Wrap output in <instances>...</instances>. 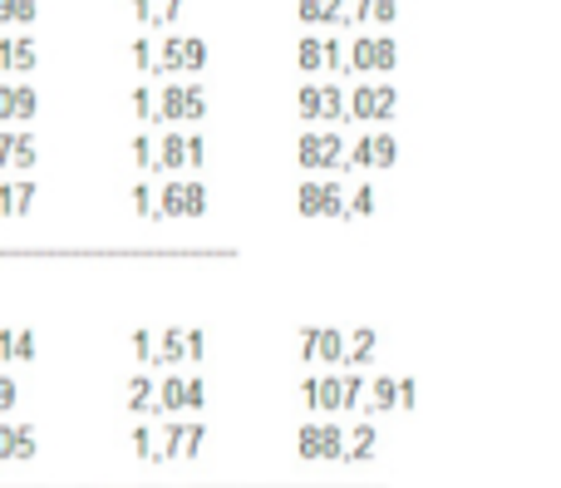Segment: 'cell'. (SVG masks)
<instances>
[{"label":"cell","instance_id":"obj_1","mask_svg":"<svg viewBox=\"0 0 561 488\" xmlns=\"http://www.w3.org/2000/svg\"><path fill=\"white\" fill-rule=\"evenodd\" d=\"M153 69H163V75H203V69H207V45H203V39L168 35L163 49L153 55Z\"/></svg>","mask_w":561,"mask_h":488},{"label":"cell","instance_id":"obj_2","mask_svg":"<svg viewBox=\"0 0 561 488\" xmlns=\"http://www.w3.org/2000/svg\"><path fill=\"white\" fill-rule=\"evenodd\" d=\"M207 114V94L197 84H168L163 89V99L153 104V118L158 124H193V118H203Z\"/></svg>","mask_w":561,"mask_h":488},{"label":"cell","instance_id":"obj_3","mask_svg":"<svg viewBox=\"0 0 561 488\" xmlns=\"http://www.w3.org/2000/svg\"><path fill=\"white\" fill-rule=\"evenodd\" d=\"M158 207H163V217H197L207 207V183H203V178L168 183L163 193H158Z\"/></svg>","mask_w":561,"mask_h":488},{"label":"cell","instance_id":"obj_4","mask_svg":"<svg viewBox=\"0 0 561 488\" xmlns=\"http://www.w3.org/2000/svg\"><path fill=\"white\" fill-rule=\"evenodd\" d=\"M300 118L306 124H320V118H345V99H340L335 84H306L300 89Z\"/></svg>","mask_w":561,"mask_h":488},{"label":"cell","instance_id":"obj_5","mask_svg":"<svg viewBox=\"0 0 561 488\" xmlns=\"http://www.w3.org/2000/svg\"><path fill=\"white\" fill-rule=\"evenodd\" d=\"M394 89L389 84H365V89H355L350 94V104H345V114L350 118H394Z\"/></svg>","mask_w":561,"mask_h":488},{"label":"cell","instance_id":"obj_6","mask_svg":"<svg viewBox=\"0 0 561 488\" xmlns=\"http://www.w3.org/2000/svg\"><path fill=\"white\" fill-rule=\"evenodd\" d=\"M300 213L306 217H345V193H340V183H306L300 188Z\"/></svg>","mask_w":561,"mask_h":488},{"label":"cell","instance_id":"obj_7","mask_svg":"<svg viewBox=\"0 0 561 488\" xmlns=\"http://www.w3.org/2000/svg\"><path fill=\"white\" fill-rule=\"evenodd\" d=\"M340 134H306L300 138V168H310V173H325V168L340 163Z\"/></svg>","mask_w":561,"mask_h":488},{"label":"cell","instance_id":"obj_8","mask_svg":"<svg viewBox=\"0 0 561 488\" xmlns=\"http://www.w3.org/2000/svg\"><path fill=\"white\" fill-rule=\"evenodd\" d=\"M39 109V94L30 84H0V124H30Z\"/></svg>","mask_w":561,"mask_h":488},{"label":"cell","instance_id":"obj_9","mask_svg":"<svg viewBox=\"0 0 561 488\" xmlns=\"http://www.w3.org/2000/svg\"><path fill=\"white\" fill-rule=\"evenodd\" d=\"M340 444H345V434L335 430V424H306V430H300V454H306V459H340Z\"/></svg>","mask_w":561,"mask_h":488},{"label":"cell","instance_id":"obj_10","mask_svg":"<svg viewBox=\"0 0 561 488\" xmlns=\"http://www.w3.org/2000/svg\"><path fill=\"white\" fill-rule=\"evenodd\" d=\"M350 65H355L359 75H369V69H394L399 65V45L394 39H359V45L350 49Z\"/></svg>","mask_w":561,"mask_h":488},{"label":"cell","instance_id":"obj_11","mask_svg":"<svg viewBox=\"0 0 561 488\" xmlns=\"http://www.w3.org/2000/svg\"><path fill=\"white\" fill-rule=\"evenodd\" d=\"M394 163V138L389 134H369V138H359L355 144V154H350V168H389Z\"/></svg>","mask_w":561,"mask_h":488},{"label":"cell","instance_id":"obj_12","mask_svg":"<svg viewBox=\"0 0 561 488\" xmlns=\"http://www.w3.org/2000/svg\"><path fill=\"white\" fill-rule=\"evenodd\" d=\"M0 168H10V173H30V168H35V138L30 134H0Z\"/></svg>","mask_w":561,"mask_h":488},{"label":"cell","instance_id":"obj_13","mask_svg":"<svg viewBox=\"0 0 561 488\" xmlns=\"http://www.w3.org/2000/svg\"><path fill=\"white\" fill-rule=\"evenodd\" d=\"M306 361L310 365H340L345 361V341H340V331H306Z\"/></svg>","mask_w":561,"mask_h":488},{"label":"cell","instance_id":"obj_14","mask_svg":"<svg viewBox=\"0 0 561 488\" xmlns=\"http://www.w3.org/2000/svg\"><path fill=\"white\" fill-rule=\"evenodd\" d=\"M39 188L30 183V178H20V183H0V217H25L30 207H35Z\"/></svg>","mask_w":561,"mask_h":488},{"label":"cell","instance_id":"obj_15","mask_svg":"<svg viewBox=\"0 0 561 488\" xmlns=\"http://www.w3.org/2000/svg\"><path fill=\"white\" fill-rule=\"evenodd\" d=\"M306 400H310V410H345V381H335V375L306 381Z\"/></svg>","mask_w":561,"mask_h":488},{"label":"cell","instance_id":"obj_16","mask_svg":"<svg viewBox=\"0 0 561 488\" xmlns=\"http://www.w3.org/2000/svg\"><path fill=\"white\" fill-rule=\"evenodd\" d=\"M35 39H5V45H0V69H5V75H30V69H35Z\"/></svg>","mask_w":561,"mask_h":488},{"label":"cell","instance_id":"obj_17","mask_svg":"<svg viewBox=\"0 0 561 488\" xmlns=\"http://www.w3.org/2000/svg\"><path fill=\"white\" fill-rule=\"evenodd\" d=\"M0 459H35V430H0Z\"/></svg>","mask_w":561,"mask_h":488},{"label":"cell","instance_id":"obj_18","mask_svg":"<svg viewBox=\"0 0 561 488\" xmlns=\"http://www.w3.org/2000/svg\"><path fill=\"white\" fill-rule=\"evenodd\" d=\"M296 10L306 25H335V20H345V0H296Z\"/></svg>","mask_w":561,"mask_h":488},{"label":"cell","instance_id":"obj_19","mask_svg":"<svg viewBox=\"0 0 561 488\" xmlns=\"http://www.w3.org/2000/svg\"><path fill=\"white\" fill-rule=\"evenodd\" d=\"M178 10H183V0H134V15L144 25H173Z\"/></svg>","mask_w":561,"mask_h":488},{"label":"cell","instance_id":"obj_20","mask_svg":"<svg viewBox=\"0 0 561 488\" xmlns=\"http://www.w3.org/2000/svg\"><path fill=\"white\" fill-rule=\"evenodd\" d=\"M300 65H306V69L340 65V45H335V39H300Z\"/></svg>","mask_w":561,"mask_h":488},{"label":"cell","instance_id":"obj_21","mask_svg":"<svg viewBox=\"0 0 561 488\" xmlns=\"http://www.w3.org/2000/svg\"><path fill=\"white\" fill-rule=\"evenodd\" d=\"M183 168H187V144H183V134H168L163 148H158L153 173H183Z\"/></svg>","mask_w":561,"mask_h":488},{"label":"cell","instance_id":"obj_22","mask_svg":"<svg viewBox=\"0 0 561 488\" xmlns=\"http://www.w3.org/2000/svg\"><path fill=\"white\" fill-rule=\"evenodd\" d=\"M409 395H414V390H409L404 381H389V375H385V381L375 385V410H404Z\"/></svg>","mask_w":561,"mask_h":488},{"label":"cell","instance_id":"obj_23","mask_svg":"<svg viewBox=\"0 0 561 488\" xmlns=\"http://www.w3.org/2000/svg\"><path fill=\"white\" fill-rule=\"evenodd\" d=\"M399 15V0H355L345 20H394Z\"/></svg>","mask_w":561,"mask_h":488},{"label":"cell","instance_id":"obj_24","mask_svg":"<svg viewBox=\"0 0 561 488\" xmlns=\"http://www.w3.org/2000/svg\"><path fill=\"white\" fill-rule=\"evenodd\" d=\"M39 15V0H0V25H30Z\"/></svg>","mask_w":561,"mask_h":488},{"label":"cell","instance_id":"obj_25","mask_svg":"<svg viewBox=\"0 0 561 488\" xmlns=\"http://www.w3.org/2000/svg\"><path fill=\"white\" fill-rule=\"evenodd\" d=\"M0 355L30 361V355H35V336H30V331H0Z\"/></svg>","mask_w":561,"mask_h":488},{"label":"cell","instance_id":"obj_26","mask_svg":"<svg viewBox=\"0 0 561 488\" xmlns=\"http://www.w3.org/2000/svg\"><path fill=\"white\" fill-rule=\"evenodd\" d=\"M369 355H375V331H359L355 336V351H350L340 365H359V361H369Z\"/></svg>","mask_w":561,"mask_h":488},{"label":"cell","instance_id":"obj_27","mask_svg":"<svg viewBox=\"0 0 561 488\" xmlns=\"http://www.w3.org/2000/svg\"><path fill=\"white\" fill-rule=\"evenodd\" d=\"M369 207H375V188H359V193L350 197V213L345 217H369Z\"/></svg>","mask_w":561,"mask_h":488},{"label":"cell","instance_id":"obj_28","mask_svg":"<svg viewBox=\"0 0 561 488\" xmlns=\"http://www.w3.org/2000/svg\"><path fill=\"white\" fill-rule=\"evenodd\" d=\"M350 444H355V450H350V459H369V454H375V450H369V444H375V430H355V440H350Z\"/></svg>","mask_w":561,"mask_h":488},{"label":"cell","instance_id":"obj_29","mask_svg":"<svg viewBox=\"0 0 561 488\" xmlns=\"http://www.w3.org/2000/svg\"><path fill=\"white\" fill-rule=\"evenodd\" d=\"M134 109L144 124H153V89H134Z\"/></svg>","mask_w":561,"mask_h":488},{"label":"cell","instance_id":"obj_30","mask_svg":"<svg viewBox=\"0 0 561 488\" xmlns=\"http://www.w3.org/2000/svg\"><path fill=\"white\" fill-rule=\"evenodd\" d=\"M134 154H138V168H144V173H153V144H148V138H138Z\"/></svg>","mask_w":561,"mask_h":488},{"label":"cell","instance_id":"obj_31","mask_svg":"<svg viewBox=\"0 0 561 488\" xmlns=\"http://www.w3.org/2000/svg\"><path fill=\"white\" fill-rule=\"evenodd\" d=\"M134 59H138V69H153V45H148V39H138V45H134Z\"/></svg>","mask_w":561,"mask_h":488},{"label":"cell","instance_id":"obj_32","mask_svg":"<svg viewBox=\"0 0 561 488\" xmlns=\"http://www.w3.org/2000/svg\"><path fill=\"white\" fill-rule=\"evenodd\" d=\"M10 405H15V381L0 375V410H10Z\"/></svg>","mask_w":561,"mask_h":488},{"label":"cell","instance_id":"obj_33","mask_svg":"<svg viewBox=\"0 0 561 488\" xmlns=\"http://www.w3.org/2000/svg\"><path fill=\"white\" fill-rule=\"evenodd\" d=\"M134 203L148 213V207H153V188H138V193H134Z\"/></svg>","mask_w":561,"mask_h":488}]
</instances>
